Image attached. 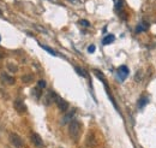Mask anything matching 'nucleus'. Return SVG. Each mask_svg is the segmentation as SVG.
<instances>
[{
    "label": "nucleus",
    "instance_id": "1",
    "mask_svg": "<svg viewBox=\"0 0 156 148\" xmlns=\"http://www.w3.org/2000/svg\"><path fill=\"white\" fill-rule=\"evenodd\" d=\"M68 132L73 140H77L80 134V124L78 120H72L68 124Z\"/></svg>",
    "mask_w": 156,
    "mask_h": 148
},
{
    "label": "nucleus",
    "instance_id": "2",
    "mask_svg": "<svg viewBox=\"0 0 156 148\" xmlns=\"http://www.w3.org/2000/svg\"><path fill=\"white\" fill-rule=\"evenodd\" d=\"M10 141H11V143L14 146V147H17V148H22L23 147V140L20 139L19 136H18L17 134H10Z\"/></svg>",
    "mask_w": 156,
    "mask_h": 148
},
{
    "label": "nucleus",
    "instance_id": "3",
    "mask_svg": "<svg viewBox=\"0 0 156 148\" xmlns=\"http://www.w3.org/2000/svg\"><path fill=\"white\" fill-rule=\"evenodd\" d=\"M55 104L58 105V107H59L60 111H66V110L68 108L67 101H65V100L61 99L60 96H57V99H55Z\"/></svg>",
    "mask_w": 156,
    "mask_h": 148
},
{
    "label": "nucleus",
    "instance_id": "4",
    "mask_svg": "<svg viewBox=\"0 0 156 148\" xmlns=\"http://www.w3.org/2000/svg\"><path fill=\"white\" fill-rule=\"evenodd\" d=\"M30 140H31V142H33V145H35L36 147H41V146H43V141L42 139H41V136L39 134H31L30 136Z\"/></svg>",
    "mask_w": 156,
    "mask_h": 148
},
{
    "label": "nucleus",
    "instance_id": "5",
    "mask_svg": "<svg viewBox=\"0 0 156 148\" xmlns=\"http://www.w3.org/2000/svg\"><path fill=\"white\" fill-rule=\"evenodd\" d=\"M13 106H14V108L19 112V113H23V112L26 111V107H25V105H24V103H23L22 100H19V99H17L16 101H14Z\"/></svg>",
    "mask_w": 156,
    "mask_h": 148
},
{
    "label": "nucleus",
    "instance_id": "6",
    "mask_svg": "<svg viewBox=\"0 0 156 148\" xmlns=\"http://www.w3.org/2000/svg\"><path fill=\"white\" fill-rule=\"evenodd\" d=\"M128 69L126 68V66H120L119 68V76H120V78H121V81H124L126 77L128 76Z\"/></svg>",
    "mask_w": 156,
    "mask_h": 148
},
{
    "label": "nucleus",
    "instance_id": "7",
    "mask_svg": "<svg viewBox=\"0 0 156 148\" xmlns=\"http://www.w3.org/2000/svg\"><path fill=\"white\" fill-rule=\"evenodd\" d=\"M114 39H115V36H114V35H107V36L105 37V39H103L102 40V43L103 45H109V43H112L114 41Z\"/></svg>",
    "mask_w": 156,
    "mask_h": 148
},
{
    "label": "nucleus",
    "instance_id": "8",
    "mask_svg": "<svg viewBox=\"0 0 156 148\" xmlns=\"http://www.w3.org/2000/svg\"><path fill=\"white\" fill-rule=\"evenodd\" d=\"M1 77H3V81L7 82L9 84H13V83H14V78H13V77H11V76H9V75L3 74V75H1Z\"/></svg>",
    "mask_w": 156,
    "mask_h": 148
},
{
    "label": "nucleus",
    "instance_id": "9",
    "mask_svg": "<svg viewBox=\"0 0 156 148\" xmlns=\"http://www.w3.org/2000/svg\"><path fill=\"white\" fill-rule=\"evenodd\" d=\"M148 29V24L147 23H144L143 22L142 24H138L137 25V28H136V33H142V32H145Z\"/></svg>",
    "mask_w": 156,
    "mask_h": 148
},
{
    "label": "nucleus",
    "instance_id": "10",
    "mask_svg": "<svg viewBox=\"0 0 156 148\" xmlns=\"http://www.w3.org/2000/svg\"><path fill=\"white\" fill-rule=\"evenodd\" d=\"M94 72H95V75L97 76V78H99V80H101L106 85H107V83H106V81H105V76H103V75L101 74V72H100L99 70H94Z\"/></svg>",
    "mask_w": 156,
    "mask_h": 148
},
{
    "label": "nucleus",
    "instance_id": "11",
    "mask_svg": "<svg viewBox=\"0 0 156 148\" xmlns=\"http://www.w3.org/2000/svg\"><path fill=\"white\" fill-rule=\"evenodd\" d=\"M76 71L78 72V74L80 75V76H83V77H88V74H87V71L85 70H83V69H80V68H78V66H76Z\"/></svg>",
    "mask_w": 156,
    "mask_h": 148
},
{
    "label": "nucleus",
    "instance_id": "12",
    "mask_svg": "<svg viewBox=\"0 0 156 148\" xmlns=\"http://www.w3.org/2000/svg\"><path fill=\"white\" fill-rule=\"evenodd\" d=\"M147 104H148V99H147V98H142V99L138 101V105H139V107H141V108H143L145 105H147Z\"/></svg>",
    "mask_w": 156,
    "mask_h": 148
},
{
    "label": "nucleus",
    "instance_id": "13",
    "mask_svg": "<svg viewBox=\"0 0 156 148\" xmlns=\"http://www.w3.org/2000/svg\"><path fill=\"white\" fill-rule=\"evenodd\" d=\"M22 81L23 82H25V83H29V82L33 81V76H31V75H25V76L22 77Z\"/></svg>",
    "mask_w": 156,
    "mask_h": 148
},
{
    "label": "nucleus",
    "instance_id": "14",
    "mask_svg": "<svg viewBox=\"0 0 156 148\" xmlns=\"http://www.w3.org/2000/svg\"><path fill=\"white\" fill-rule=\"evenodd\" d=\"M40 89H41L40 87H37V88H35L34 90H33V93H34V95L37 98V99H39V98H40L41 95H42V94H41V90H40Z\"/></svg>",
    "mask_w": 156,
    "mask_h": 148
},
{
    "label": "nucleus",
    "instance_id": "15",
    "mask_svg": "<svg viewBox=\"0 0 156 148\" xmlns=\"http://www.w3.org/2000/svg\"><path fill=\"white\" fill-rule=\"evenodd\" d=\"M42 48L45 49V51H47L48 53H51L52 55H57V53H55V52H54L53 49H51V48H49V47H47V46H42Z\"/></svg>",
    "mask_w": 156,
    "mask_h": 148
},
{
    "label": "nucleus",
    "instance_id": "16",
    "mask_svg": "<svg viewBox=\"0 0 156 148\" xmlns=\"http://www.w3.org/2000/svg\"><path fill=\"white\" fill-rule=\"evenodd\" d=\"M7 66H9V70H10L11 72H17V71H18V69H17V66H16V65H12V64H9Z\"/></svg>",
    "mask_w": 156,
    "mask_h": 148
},
{
    "label": "nucleus",
    "instance_id": "17",
    "mask_svg": "<svg viewBox=\"0 0 156 148\" xmlns=\"http://www.w3.org/2000/svg\"><path fill=\"white\" fill-rule=\"evenodd\" d=\"M37 87H40L41 89L46 88V81H43V80H40V81H39V82H37Z\"/></svg>",
    "mask_w": 156,
    "mask_h": 148
},
{
    "label": "nucleus",
    "instance_id": "18",
    "mask_svg": "<svg viewBox=\"0 0 156 148\" xmlns=\"http://www.w3.org/2000/svg\"><path fill=\"white\" fill-rule=\"evenodd\" d=\"M141 80H142V72L137 71V74H136V81H137V82H139Z\"/></svg>",
    "mask_w": 156,
    "mask_h": 148
},
{
    "label": "nucleus",
    "instance_id": "19",
    "mask_svg": "<svg viewBox=\"0 0 156 148\" xmlns=\"http://www.w3.org/2000/svg\"><path fill=\"white\" fill-rule=\"evenodd\" d=\"M80 24H82L83 27H90V23H89L88 21H84V19L80 21Z\"/></svg>",
    "mask_w": 156,
    "mask_h": 148
},
{
    "label": "nucleus",
    "instance_id": "20",
    "mask_svg": "<svg viewBox=\"0 0 156 148\" xmlns=\"http://www.w3.org/2000/svg\"><path fill=\"white\" fill-rule=\"evenodd\" d=\"M88 52H89V53H94V52H95V46H94V45L89 46V47H88Z\"/></svg>",
    "mask_w": 156,
    "mask_h": 148
},
{
    "label": "nucleus",
    "instance_id": "21",
    "mask_svg": "<svg viewBox=\"0 0 156 148\" xmlns=\"http://www.w3.org/2000/svg\"><path fill=\"white\" fill-rule=\"evenodd\" d=\"M72 114H73V113H68V114H66V117L64 118V120H62V122H64V123H67V120L72 117Z\"/></svg>",
    "mask_w": 156,
    "mask_h": 148
},
{
    "label": "nucleus",
    "instance_id": "22",
    "mask_svg": "<svg viewBox=\"0 0 156 148\" xmlns=\"http://www.w3.org/2000/svg\"><path fill=\"white\" fill-rule=\"evenodd\" d=\"M1 58H3V55H1V53H0V59H1Z\"/></svg>",
    "mask_w": 156,
    "mask_h": 148
},
{
    "label": "nucleus",
    "instance_id": "23",
    "mask_svg": "<svg viewBox=\"0 0 156 148\" xmlns=\"http://www.w3.org/2000/svg\"><path fill=\"white\" fill-rule=\"evenodd\" d=\"M70 1H76V0H70Z\"/></svg>",
    "mask_w": 156,
    "mask_h": 148
},
{
    "label": "nucleus",
    "instance_id": "24",
    "mask_svg": "<svg viewBox=\"0 0 156 148\" xmlns=\"http://www.w3.org/2000/svg\"><path fill=\"white\" fill-rule=\"evenodd\" d=\"M0 16H1V11H0Z\"/></svg>",
    "mask_w": 156,
    "mask_h": 148
}]
</instances>
